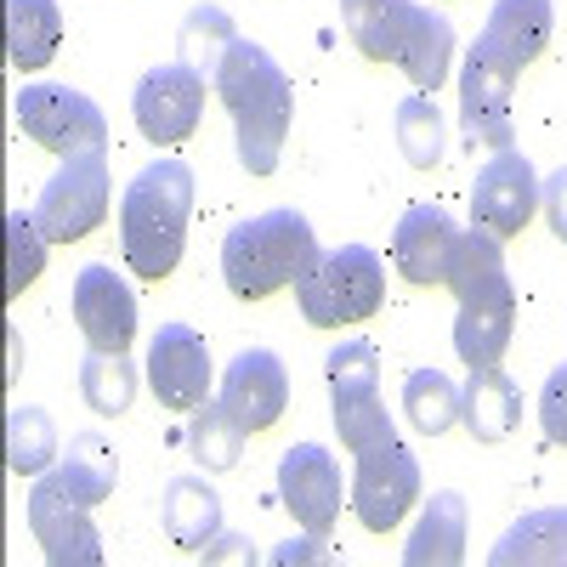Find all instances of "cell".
Returning a JSON list of instances; mask_svg holds the SVG:
<instances>
[{
  "label": "cell",
  "instance_id": "obj_9",
  "mask_svg": "<svg viewBox=\"0 0 567 567\" xmlns=\"http://www.w3.org/2000/svg\"><path fill=\"white\" fill-rule=\"evenodd\" d=\"M29 534L45 550V561H58V567H97L103 561V534L91 523V505H80L52 471H40V483L29 488Z\"/></svg>",
  "mask_w": 567,
  "mask_h": 567
},
{
  "label": "cell",
  "instance_id": "obj_35",
  "mask_svg": "<svg viewBox=\"0 0 567 567\" xmlns=\"http://www.w3.org/2000/svg\"><path fill=\"white\" fill-rule=\"evenodd\" d=\"M539 432H545V443L567 449V363H556L539 386Z\"/></svg>",
  "mask_w": 567,
  "mask_h": 567
},
{
  "label": "cell",
  "instance_id": "obj_23",
  "mask_svg": "<svg viewBox=\"0 0 567 567\" xmlns=\"http://www.w3.org/2000/svg\"><path fill=\"white\" fill-rule=\"evenodd\" d=\"M511 329H516V290L511 296H488V301H460L454 318V352L471 369H488L505 358L511 347Z\"/></svg>",
  "mask_w": 567,
  "mask_h": 567
},
{
  "label": "cell",
  "instance_id": "obj_11",
  "mask_svg": "<svg viewBox=\"0 0 567 567\" xmlns=\"http://www.w3.org/2000/svg\"><path fill=\"white\" fill-rule=\"evenodd\" d=\"M278 499L296 523L318 539H329L341 516V465L323 443H296L278 454Z\"/></svg>",
  "mask_w": 567,
  "mask_h": 567
},
{
  "label": "cell",
  "instance_id": "obj_17",
  "mask_svg": "<svg viewBox=\"0 0 567 567\" xmlns=\"http://www.w3.org/2000/svg\"><path fill=\"white\" fill-rule=\"evenodd\" d=\"M556 34V7L550 0H494V12L477 34V52L505 69V74H523Z\"/></svg>",
  "mask_w": 567,
  "mask_h": 567
},
{
  "label": "cell",
  "instance_id": "obj_15",
  "mask_svg": "<svg viewBox=\"0 0 567 567\" xmlns=\"http://www.w3.org/2000/svg\"><path fill=\"white\" fill-rule=\"evenodd\" d=\"M74 323H80V336L97 352H131V341H136V296H131V284L114 267H103V261L80 267V278H74Z\"/></svg>",
  "mask_w": 567,
  "mask_h": 567
},
{
  "label": "cell",
  "instance_id": "obj_32",
  "mask_svg": "<svg viewBox=\"0 0 567 567\" xmlns=\"http://www.w3.org/2000/svg\"><path fill=\"white\" fill-rule=\"evenodd\" d=\"M398 148H403V159H409L414 171H432V165H443V154H449L443 114H437V103L425 97V91H414V97L398 103Z\"/></svg>",
  "mask_w": 567,
  "mask_h": 567
},
{
  "label": "cell",
  "instance_id": "obj_5",
  "mask_svg": "<svg viewBox=\"0 0 567 567\" xmlns=\"http://www.w3.org/2000/svg\"><path fill=\"white\" fill-rule=\"evenodd\" d=\"M323 374H329V403H336V432L352 454L398 437V425L381 403V347L347 341L323 358Z\"/></svg>",
  "mask_w": 567,
  "mask_h": 567
},
{
  "label": "cell",
  "instance_id": "obj_38",
  "mask_svg": "<svg viewBox=\"0 0 567 567\" xmlns=\"http://www.w3.org/2000/svg\"><path fill=\"white\" fill-rule=\"evenodd\" d=\"M205 561H256V550H250V539H216L205 550Z\"/></svg>",
  "mask_w": 567,
  "mask_h": 567
},
{
  "label": "cell",
  "instance_id": "obj_4",
  "mask_svg": "<svg viewBox=\"0 0 567 567\" xmlns=\"http://www.w3.org/2000/svg\"><path fill=\"white\" fill-rule=\"evenodd\" d=\"M386 301V267L369 245H341L318 256V267L296 284V307L312 329H341V323H363Z\"/></svg>",
  "mask_w": 567,
  "mask_h": 567
},
{
  "label": "cell",
  "instance_id": "obj_28",
  "mask_svg": "<svg viewBox=\"0 0 567 567\" xmlns=\"http://www.w3.org/2000/svg\"><path fill=\"white\" fill-rule=\"evenodd\" d=\"M7 465L18 477H40L58 465V425L40 403H18L7 414Z\"/></svg>",
  "mask_w": 567,
  "mask_h": 567
},
{
  "label": "cell",
  "instance_id": "obj_3",
  "mask_svg": "<svg viewBox=\"0 0 567 567\" xmlns=\"http://www.w3.org/2000/svg\"><path fill=\"white\" fill-rule=\"evenodd\" d=\"M318 233L301 210H261L221 239V278L239 301H267L318 267Z\"/></svg>",
  "mask_w": 567,
  "mask_h": 567
},
{
  "label": "cell",
  "instance_id": "obj_6",
  "mask_svg": "<svg viewBox=\"0 0 567 567\" xmlns=\"http://www.w3.org/2000/svg\"><path fill=\"white\" fill-rule=\"evenodd\" d=\"M103 216H109V154L103 148L69 154L58 165V176L45 182L40 199H34L40 233L52 245H74L91 227H103Z\"/></svg>",
  "mask_w": 567,
  "mask_h": 567
},
{
  "label": "cell",
  "instance_id": "obj_18",
  "mask_svg": "<svg viewBox=\"0 0 567 567\" xmlns=\"http://www.w3.org/2000/svg\"><path fill=\"white\" fill-rule=\"evenodd\" d=\"M454 216L443 205H409L398 233H392V261L409 284H449V267H454V245H460Z\"/></svg>",
  "mask_w": 567,
  "mask_h": 567
},
{
  "label": "cell",
  "instance_id": "obj_24",
  "mask_svg": "<svg viewBox=\"0 0 567 567\" xmlns=\"http://www.w3.org/2000/svg\"><path fill=\"white\" fill-rule=\"evenodd\" d=\"M449 63H454V23L437 7H414L403 52H398V69L409 74L414 91H437L449 80Z\"/></svg>",
  "mask_w": 567,
  "mask_h": 567
},
{
  "label": "cell",
  "instance_id": "obj_16",
  "mask_svg": "<svg viewBox=\"0 0 567 567\" xmlns=\"http://www.w3.org/2000/svg\"><path fill=\"white\" fill-rule=\"evenodd\" d=\"M221 403L245 432H267V425L290 409V369L272 347H245L221 374Z\"/></svg>",
  "mask_w": 567,
  "mask_h": 567
},
{
  "label": "cell",
  "instance_id": "obj_25",
  "mask_svg": "<svg viewBox=\"0 0 567 567\" xmlns=\"http://www.w3.org/2000/svg\"><path fill=\"white\" fill-rule=\"evenodd\" d=\"M409 18H414V0H341L347 40L374 63H398Z\"/></svg>",
  "mask_w": 567,
  "mask_h": 567
},
{
  "label": "cell",
  "instance_id": "obj_1",
  "mask_svg": "<svg viewBox=\"0 0 567 567\" xmlns=\"http://www.w3.org/2000/svg\"><path fill=\"white\" fill-rule=\"evenodd\" d=\"M210 85H216L221 109L233 114L239 165L250 176H272L278 154H284V136H290V114H296V91H290V80H284V69L272 63V52L239 34Z\"/></svg>",
  "mask_w": 567,
  "mask_h": 567
},
{
  "label": "cell",
  "instance_id": "obj_30",
  "mask_svg": "<svg viewBox=\"0 0 567 567\" xmlns=\"http://www.w3.org/2000/svg\"><path fill=\"white\" fill-rule=\"evenodd\" d=\"M245 425L233 420L227 403H199L194 409V425H187V454H194L205 471H233L245 454Z\"/></svg>",
  "mask_w": 567,
  "mask_h": 567
},
{
  "label": "cell",
  "instance_id": "obj_14",
  "mask_svg": "<svg viewBox=\"0 0 567 567\" xmlns=\"http://www.w3.org/2000/svg\"><path fill=\"white\" fill-rule=\"evenodd\" d=\"M511 85L516 74L494 69L477 45L465 52V69H460V131L471 148H516V120H511Z\"/></svg>",
  "mask_w": 567,
  "mask_h": 567
},
{
  "label": "cell",
  "instance_id": "obj_34",
  "mask_svg": "<svg viewBox=\"0 0 567 567\" xmlns=\"http://www.w3.org/2000/svg\"><path fill=\"white\" fill-rule=\"evenodd\" d=\"M45 233L34 210H7V296H23L29 284L45 272Z\"/></svg>",
  "mask_w": 567,
  "mask_h": 567
},
{
  "label": "cell",
  "instance_id": "obj_2",
  "mask_svg": "<svg viewBox=\"0 0 567 567\" xmlns=\"http://www.w3.org/2000/svg\"><path fill=\"white\" fill-rule=\"evenodd\" d=\"M187 216H194V171L182 159H154L125 182L120 199V245L125 267L148 284L171 278L187 250Z\"/></svg>",
  "mask_w": 567,
  "mask_h": 567
},
{
  "label": "cell",
  "instance_id": "obj_19",
  "mask_svg": "<svg viewBox=\"0 0 567 567\" xmlns=\"http://www.w3.org/2000/svg\"><path fill=\"white\" fill-rule=\"evenodd\" d=\"M159 523H165L176 550L205 556L221 539V494L205 477H171L165 499H159Z\"/></svg>",
  "mask_w": 567,
  "mask_h": 567
},
{
  "label": "cell",
  "instance_id": "obj_29",
  "mask_svg": "<svg viewBox=\"0 0 567 567\" xmlns=\"http://www.w3.org/2000/svg\"><path fill=\"white\" fill-rule=\"evenodd\" d=\"M233 40H239V29H233V18L221 7H194V12L182 18L176 52H182V63L194 69V74L216 80L221 63H227V52H233Z\"/></svg>",
  "mask_w": 567,
  "mask_h": 567
},
{
  "label": "cell",
  "instance_id": "obj_8",
  "mask_svg": "<svg viewBox=\"0 0 567 567\" xmlns=\"http://www.w3.org/2000/svg\"><path fill=\"white\" fill-rule=\"evenodd\" d=\"M420 499V460L392 437V443H374L358 454V471H352V511L369 534H392L409 505Z\"/></svg>",
  "mask_w": 567,
  "mask_h": 567
},
{
  "label": "cell",
  "instance_id": "obj_10",
  "mask_svg": "<svg viewBox=\"0 0 567 567\" xmlns=\"http://www.w3.org/2000/svg\"><path fill=\"white\" fill-rule=\"evenodd\" d=\"M136 125L154 148H171V142H187L199 131V114H205V74H194L187 63H159L136 80Z\"/></svg>",
  "mask_w": 567,
  "mask_h": 567
},
{
  "label": "cell",
  "instance_id": "obj_33",
  "mask_svg": "<svg viewBox=\"0 0 567 567\" xmlns=\"http://www.w3.org/2000/svg\"><path fill=\"white\" fill-rule=\"evenodd\" d=\"M80 392L97 414H125L136 398V369L125 363V352H97L91 347L80 358Z\"/></svg>",
  "mask_w": 567,
  "mask_h": 567
},
{
  "label": "cell",
  "instance_id": "obj_31",
  "mask_svg": "<svg viewBox=\"0 0 567 567\" xmlns=\"http://www.w3.org/2000/svg\"><path fill=\"white\" fill-rule=\"evenodd\" d=\"M403 409H409V425L425 437H443L449 425L460 420V386L449 381L443 369H414L403 381Z\"/></svg>",
  "mask_w": 567,
  "mask_h": 567
},
{
  "label": "cell",
  "instance_id": "obj_21",
  "mask_svg": "<svg viewBox=\"0 0 567 567\" xmlns=\"http://www.w3.org/2000/svg\"><path fill=\"white\" fill-rule=\"evenodd\" d=\"M403 561L409 567H460L465 561V494L443 488L425 499L420 523L403 545Z\"/></svg>",
  "mask_w": 567,
  "mask_h": 567
},
{
  "label": "cell",
  "instance_id": "obj_13",
  "mask_svg": "<svg viewBox=\"0 0 567 567\" xmlns=\"http://www.w3.org/2000/svg\"><path fill=\"white\" fill-rule=\"evenodd\" d=\"M148 386L159 409H176V414H194L199 403H210V347L199 329L159 323V336L148 347Z\"/></svg>",
  "mask_w": 567,
  "mask_h": 567
},
{
  "label": "cell",
  "instance_id": "obj_27",
  "mask_svg": "<svg viewBox=\"0 0 567 567\" xmlns=\"http://www.w3.org/2000/svg\"><path fill=\"white\" fill-rule=\"evenodd\" d=\"M52 477H58L80 505H103V499L114 494L120 460H114V449H109L97 432H74V437H69V454H58V465H52Z\"/></svg>",
  "mask_w": 567,
  "mask_h": 567
},
{
  "label": "cell",
  "instance_id": "obj_12",
  "mask_svg": "<svg viewBox=\"0 0 567 567\" xmlns=\"http://www.w3.org/2000/svg\"><path fill=\"white\" fill-rule=\"evenodd\" d=\"M539 210V176L528 165V154H516V148H499L477 182H471V221L488 227L494 239H516Z\"/></svg>",
  "mask_w": 567,
  "mask_h": 567
},
{
  "label": "cell",
  "instance_id": "obj_20",
  "mask_svg": "<svg viewBox=\"0 0 567 567\" xmlns=\"http://www.w3.org/2000/svg\"><path fill=\"white\" fill-rule=\"evenodd\" d=\"M460 420L477 443H505L516 432V420H523V392H516V381L499 363L471 369V381L460 392Z\"/></svg>",
  "mask_w": 567,
  "mask_h": 567
},
{
  "label": "cell",
  "instance_id": "obj_26",
  "mask_svg": "<svg viewBox=\"0 0 567 567\" xmlns=\"http://www.w3.org/2000/svg\"><path fill=\"white\" fill-rule=\"evenodd\" d=\"M63 40V12L58 0H7V58L12 69L34 74L58 58Z\"/></svg>",
  "mask_w": 567,
  "mask_h": 567
},
{
  "label": "cell",
  "instance_id": "obj_22",
  "mask_svg": "<svg viewBox=\"0 0 567 567\" xmlns=\"http://www.w3.org/2000/svg\"><path fill=\"white\" fill-rule=\"evenodd\" d=\"M494 567H567V505L528 511L523 523H511L499 545L488 550Z\"/></svg>",
  "mask_w": 567,
  "mask_h": 567
},
{
  "label": "cell",
  "instance_id": "obj_7",
  "mask_svg": "<svg viewBox=\"0 0 567 567\" xmlns=\"http://www.w3.org/2000/svg\"><path fill=\"white\" fill-rule=\"evenodd\" d=\"M23 136H34L40 148H52L58 159L85 154V148H109V120L103 109L74 85H23L12 103Z\"/></svg>",
  "mask_w": 567,
  "mask_h": 567
},
{
  "label": "cell",
  "instance_id": "obj_36",
  "mask_svg": "<svg viewBox=\"0 0 567 567\" xmlns=\"http://www.w3.org/2000/svg\"><path fill=\"white\" fill-rule=\"evenodd\" d=\"M539 205H545V216H550V227H556V239L567 245V165H556V171L539 182Z\"/></svg>",
  "mask_w": 567,
  "mask_h": 567
},
{
  "label": "cell",
  "instance_id": "obj_37",
  "mask_svg": "<svg viewBox=\"0 0 567 567\" xmlns=\"http://www.w3.org/2000/svg\"><path fill=\"white\" fill-rule=\"evenodd\" d=\"M272 561H278V567H296V561H336V550H323V539H318V534H307V539L278 545V550H272Z\"/></svg>",
  "mask_w": 567,
  "mask_h": 567
}]
</instances>
